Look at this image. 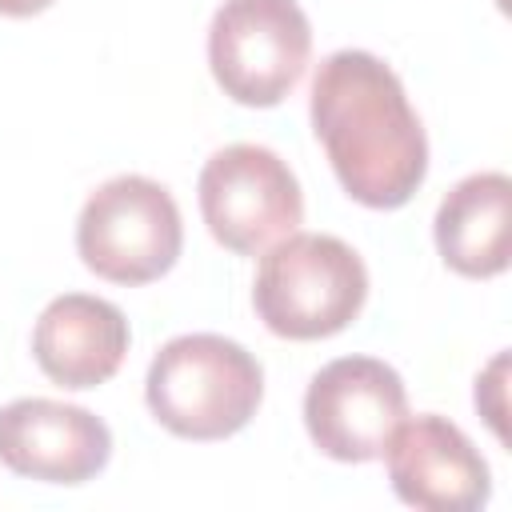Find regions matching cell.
Masks as SVG:
<instances>
[{"label":"cell","instance_id":"ba28073f","mask_svg":"<svg viewBox=\"0 0 512 512\" xmlns=\"http://www.w3.org/2000/svg\"><path fill=\"white\" fill-rule=\"evenodd\" d=\"M388 480L408 508L476 512L492 496V472L472 440L444 416H404L388 444Z\"/></svg>","mask_w":512,"mask_h":512},{"label":"cell","instance_id":"8992f818","mask_svg":"<svg viewBox=\"0 0 512 512\" xmlns=\"http://www.w3.org/2000/svg\"><path fill=\"white\" fill-rule=\"evenodd\" d=\"M196 192L216 244L240 256L272 248L304 220V196L292 168L264 144H228L212 152Z\"/></svg>","mask_w":512,"mask_h":512},{"label":"cell","instance_id":"30bf717a","mask_svg":"<svg viewBox=\"0 0 512 512\" xmlns=\"http://www.w3.org/2000/svg\"><path fill=\"white\" fill-rule=\"evenodd\" d=\"M128 352V320L112 300L88 292L56 296L36 328L32 356L40 372L60 388H96L116 376Z\"/></svg>","mask_w":512,"mask_h":512},{"label":"cell","instance_id":"7a4b0ae2","mask_svg":"<svg viewBox=\"0 0 512 512\" xmlns=\"http://www.w3.org/2000/svg\"><path fill=\"white\" fill-rule=\"evenodd\" d=\"M264 396L260 360L216 332H188L168 340L144 380L152 416L184 440H224L240 432Z\"/></svg>","mask_w":512,"mask_h":512},{"label":"cell","instance_id":"9c48e42d","mask_svg":"<svg viewBox=\"0 0 512 512\" xmlns=\"http://www.w3.org/2000/svg\"><path fill=\"white\" fill-rule=\"evenodd\" d=\"M112 432L80 404L28 396L0 408V464L44 484H84L104 472Z\"/></svg>","mask_w":512,"mask_h":512},{"label":"cell","instance_id":"52a82bcc","mask_svg":"<svg viewBox=\"0 0 512 512\" xmlns=\"http://www.w3.org/2000/svg\"><path fill=\"white\" fill-rule=\"evenodd\" d=\"M408 416V392L392 364L340 356L324 364L304 392V428L312 444L344 464L384 456L392 428Z\"/></svg>","mask_w":512,"mask_h":512},{"label":"cell","instance_id":"277c9868","mask_svg":"<svg viewBox=\"0 0 512 512\" xmlns=\"http://www.w3.org/2000/svg\"><path fill=\"white\" fill-rule=\"evenodd\" d=\"M184 244L172 192L148 176H112L100 184L76 220L80 260L112 284L160 280Z\"/></svg>","mask_w":512,"mask_h":512},{"label":"cell","instance_id":"5b68a950","mask_svg":"<svg viewBox=\"0 0 512 512\" xmlns=\"http://www.w3.org/2000/svg\"><path fill=\"white\" fill-rule=\"evenodd\" d=\"M312 24L296 0H224L208 28V64L224 96L248 108L280 104L304 76Z\"/></svg>","mask_w":512,"mask_h":512},{"label":"cell","instance_id":"8fae6325","mask_svg":"<svg viewBox=\"0 0 512 512\" xmlns=\"http://www.w3.org/2000/svg\"><path fill=\"white\" fill-rule=\"evenodd\" d=\"M436 248L460 276L484 280L508 268L512 240V180L504 172L464 176L436 208Z\"/></svg>","mask_w":512,"mask_h":512},{"label":"cell","instance_id":"3957f363","mask_svg":"<svg viewBox=\"0 0 512 512\" xmlns=\"http://www.w3.org/2000/svg\"><path fill=\"white\" fill-rule=\"evenodd\" d=\"M368 300V268L352 244L324 232H292L264 248L252 304L268 332L284 340H324L344 332Z\"/></svg>","mask_w":512,"mask_h":512},{"label":"cell","instance_id":"6da1fadb","mask_svg":"<svg viewBox=\"0 0 512 512\" xmlns=\"http://www.w3.org/2000/svg\"><path fill=\"white\" fill-rule=\"evenodd\" d=\"M308 112L312 132L352 200L368 208H400L424 184V124L408 104L400 76L380 56L340 48L320 60Z\"/></svg>","mask_w":512,"mask_h":512},{"label":"cell","instance_id":"7c38bea8","mask_svg":"<svg viewBox=\"0 0 512 512\" xmlns=\"http://www.w3.org/2000/svg\"><path fill=\"white\" fill-rule=\"evenodd\" d=\"M52 0H0V16H36Z\"/></svg>","mask_w":512,"mask_h":512}]
</instances>
